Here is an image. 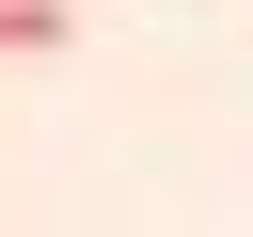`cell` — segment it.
<instances>
[{
  "mask_svg": "<svg viewBox=\"0 0 253 237\" xmlns=\"http://www.w3.org/2000/svg\"><path fill=\"white\" fill-rule=\"evenodd\" d=\"M63 32H79V16H63V0H0V47H16V63H47V47H63Z\"/></svg>",
  "mask_w": 253,
  "mask_h": 237,
  "instance_id": "6da1fadb",
  "label": "cell"
}]
</instances>
